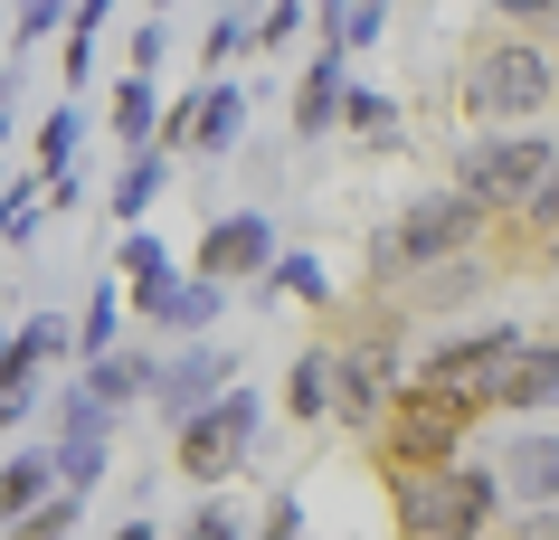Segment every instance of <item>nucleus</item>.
I'll list each match as a JSON object with an SVG mask.
<instances>
[{"mask_svg":"<svg viewBox=\"0 0 559 540\" xmlns=\"http://www.w3.org/2000/svg\"><path fill=\"white\" fill-rule=\"evenodd\" d=\"M455 115L465 123H550L559 115V38L493 20V38H474L455 67Z\"/></svg>","mask_w":559,"mask_h":540,"instance_id":"obj_1","label":"nucleus"},{"mask_svg":"<svg viewBox=\"0 0 559 540\" xmlns=\"http://www.w3.org/2000/svg\"><path fill=\"white\" fill-rule=\"evenodd\" d=\"M493 238H502V218L474 200L465 180H437V190H417L408 209L370 238V295H399L408 275L445 266V256H465V247H493Z\"/></svg>","mask_w":559,"mask_h":540,"instance_id":"obj_2","label":"nucleus"},{"mask_svg":"<svg viewBox=\"0 0 559 540\" xmlns=\"http://www.w3.org/2000/svg\"><path fill=\"white\" fill-rule=\"evenodd\" d=\"M389 493V531L399 540H474V531H502V512H512V483L502 465H417V475H380Z\"/></svg>","mask_w":559,"mask_h":540,"instance_id":"obj_3","label":"nucleus"},{"mask_svg":"<svg viewBox=\"0 0 559 540\" xmlns=\"http://www.w3.org/2000/svg\"><path fill=\"white\" fill-rule=\"evenodd\" d=\"M559 161V123H465V143L445 152V180H465L474 200L512 228L531 209V190L550 180Z\"/></svg>","mask_w":559,"mask_h":540,"instance_id":"obj_4","label":"nucleus"},{"mask_svg":"<svg viewBox=\"0 0 559 540\" xmlns=\"http://www.w3.org/2000/svg\"><path fill=\"white\" fill-rule=\"evenodd\" d=\"M522 341H531L522 323H465V332H445V341H417L408 380L437 389V398H455V408H474V418H502V389H512Z\"/></svg>","mask_w":559,"mask_h":540,"instance_id":"obj_5","label":"nucleus"},{"mask_svg":"<svg viewBox=\"0 0 559 540\" xmlns=\"http://www.w3.org/2000/svg\"><path fill=\"white\" fill-rule=\"evenodd\" d=\"M257 436H265V398L237 380V389L209 398L200 418H180V427H171V475H180V483H200V493H218V483L247 475Z\"/></svg>","mask_w":559,"mask_h":540,"instance_id":"obj_6","label":"nucleus"},{"mask_svg":"<svg viewBox=\"0 0 559 540\" xmlns=\"http://www.w3.org/2000/svg\"><path fill=\"white\" fill-rule=\"evenodd\" d=\"M474 408H455V398H437V389H399V408L380 418V436H370V465L380 475H417V465H455V455L474 446Z\"/></svg>","mask_w":559,"mask_h":540,"instance_id":"obj_7","label":"nucleus"},{"mask_svg":"<svg viewBox=\"0 0 559 540\" xmlns=\"http://www.w3.org/2000/svg\"><path fill=\"white\" fill-rule=\"evenodd\" d=\"M237 370H247L237 351H218L209 332H190V341H180V351L162 360V389H152V418H162V427L200 418V408H209L218 389H237Z\"/></svg>","mask_w":559,"mask_h":540,"instance_id":"obj_8","label":"nucleus"},{"mask_svg":"<svg viewBox=\"0 0 559 540\" xmlns=\"http://www.w3.org/2000/svg\"><path fill=\"white\" fill-rule=\"evenodd\" d=\"M285 247H275V218L265 209H228V218H209L200 247H190V266L218 275V285H265V266H275Z\"/></svg>","mask_w":559,"mask_h":540,"instance_id":"obj_9","label":"nucleus"},{"mask_svg":"<svg viewBox=\"0 0 559 540\" xmlns=\"http://www.w3.org/2000/svg\"><path fill=\"white\" fill-rule=\"evenodd\" d=\"M342 105H352V48H342V38H323V48L304 58V76H295V143L342 133Z\"/></svg>","mask_w":559,"mask_h":540,"instance_id":"obj_10","label":"nucleus"},{"mask_svg":"<svg viewBox=\"0 0 559 540\" xmlns=\"http://www.w3.org/2000/svg\"><path fill=\"white\" fill-rule=\"evenodd\" d=\"M493 465L512 483V503H559V418H522Z\"/></svg>","mask_w":559,"mask_h":540,"instance_id":"obj_11","label":"nucleus"},{"mask_svg":"<svg viewBox=\"0 0 559 540\" xmlns=\"http://www.w3.org/2000/svg\"><path fill=\"white\" fill-rule=\"evenodd\" d=\"M332 408H342V351H332V341H304V351L285 360V418L332 427Z\"/></svg>","mask_w":559,"mask_h":540,"instance_id":"obj_12","label":"nucleus"},{"mask_svg":"<svg viewBox=\"0 0 559 540\" xmlns=\"http://www.w3.org/2000/svg\"><path fill=\"white\" fill-rule=\"evenodd\" d=\"M162 360H171V351H143V341H115V351L76 360V380H86V389H105L115 408H152V389H162Z\"/></svg>","mask_w":559,"mask_h":540,"instance_id":"obj_13","label":"nucleus"},{"mask_svg":"<svg viewBox=\"0 0 559 540\" xmlns=\"http://www.w3.org/2000/svg\"><path fill=\"white\" fill-rule=\"evenodd\" d=\"M237 143H247V86H237V76L190 86V152L218 161V152H237Z\"/></svg>","mask_w":559,"mask_h":540,"instance_id":"obj_14","label":"nucleus"},{"mask_svg":"<svg viewBox=\"0 0 559 540\" xmlns=\"http://www.w3.org/2000/svg\"><path fill=\"white\" fill-rule=\"evenodd\" d=\"M502 418H559V332H531L522 341L512 389H502Z\"/></svg>","mask_w":559,"mask_h":540,"instance_id":"obj_15","label":"nucleus"},{"mask_svg":"<svg viewBox=\"0 0 559 540\" xmlns=\"http://www.w3.org/2000/svg\"><path fill=\"white\" fill-rule=\"evenodd\" d=\"M58 483H67L58 475V446H29V436H20V446L0 455V521H29Z\"/></svg>","mask_w":559,"mask_h":540,"instance_id":"obj_16","label":"nucleus"},{"mask_svg":"<svg viewBox=\"0 0 559 540\" xmlns=\"http://www.w3.org/2000/svg\"><path fill=\"white\" fill-rule=\"evenodd\" d=\"M48 360H76V323H67V313H48V303H38L29 323L10 332V360H0V380H38V370H48Z\"/></svg>","mask_w":559,"mask_h":540,"instance_id":"obj_17","label":"nucleus"},{"mask_svg":"<svg viewBox=\"0 0 559 540\" xmlns=\"http://www.w3.org/2000/svg\"><path fill=\"white\" fill-rule=\"evenodd\" d=\"M162 123H171V105H162V76L123 67V86H115V152H143V143H162Z\"/></svg>","mask_w":559,"mask_h":540,"instance_id":"obj_18","label":"nucleus"},{"mask_svg":"<svg viewBox=\"0 0 559 540\" xmlns=\"http://www.w3.org/2000/svg\"><path fill=\"white\" fill-rule=\"evenodd\" d=\"M265 295L304 303V313H342V295H332V266L313 256V247H295V256H275V266H265V285H257V303H265Z\"/></svg>","mask_w":559,"mask_h":540,"instance_id":"obj_19","label":"nucleus"},{"mask_svg":"<svg viewBox=\"0 0 559 540\" xmlns=\"http://www.w3.org/2000/svg\"><path fill=\"white\" fill-rule=\"evenodd\" d=\"M342 133H352L360 152H399V143H408V105H399V95H380V86H360V76H352V105H342Z\"/></svg>","mask_w":559,"mask_h":540,"instance_id":"obj_20","label":"nucleus"},{"mask_svg":"<svg viewBox=\"0 0 559 540\" xmlns=\"http://www.w3.org/2000/svg\"><path fill=\"white\" fill-rule=\"evenodd\" d=\"M162 180H171V143H143V152H123V171H115V200H105V209H115L123 228H133V218H143L152 200H162Z\"/></svg>","mask_w":559,"mask_h":540,"instance_id":"obj_21","label":"nucleus"},{"mask_svg":"<svg viewBox=\"0 0 559 540\" xmlns=\"http://www.w3.org/2000/svg\"><path fill=\"white\" fill-rule=\"evenodd\" d=\"M123 323H133V285H123V275H105V285H95V303L76 313V360L115 351V341H123Z\"/></svg>","mask_w":559,"mask_h":540,"instance_id":"obj_22","label":"nucleus"},{"mask_svg":"<svg viewBox=\"0 0 559 540\" xmlns=\"http://www.w3.org/2000/svg\"><path fill=\"white\" fill-rule=\"evenodd\" d=\"M76 0H10V58H38L48 38H67Z\"/></svg>","mask_w":559,"mask_h":540,"instance_id":"obj_23","label":"nucleus"},{"mask_svg":"<svg viewBox=\"0 0 559 540\" xmlns=\"http://www.w3.org/2000/svg\"><path fill=\"white\" fill-rule=\"evenodd\" d=\"M237 58H257V0H228L200 38V67H237Z\"/></svg>","mask_w":559,"mask_h":540,"instance_id":"obj_24","label":"nucleus"},{"mask_svg":"<svg viewBox=\"0 0 559 540\" xmlns=\"http://www.w3.org/2000/svg\"><path fill=\"white\" fill-rule=\"evenodd\" d=\"M550 238H559V161H550V180L531 190V209L512 218V256H522V266H531V256H540V247H550Z\"/></svg>","mask_w":559,"mask_h":540,"instance_id":"obj_25","label":"nucleus"},{"mask_svg":"<svg viewBox=\"0 0 559 540\" xmlns=\"http://www.w3.org/2000/svg\"><path fill=\"white\" fill-rule=\"evenodd\" d=\"M48 209H58V200H48V190H38V180L20 171V180H10V200H0V247L20 256V247L38 238V218H48Z\"/></svg>","mask_w":559,"mask_h":540,"instance_id":"obj_26","label":"nucleus"},{"mask_svg":"<svg viewBox=\"0 0 559 540\" xmlns=\"http://www.w3.org/2000/svg\"><path fill=\"white\" fill-rule=\"evenodd\" d=\"M76 143H86V105H48L38 115V171H76Z\"/></svg>","mask_w":559,"mask_h":540,"instance_id":"obj_27","label":"nucleus"},{"mask_svg":"<svg viewBox=\"0 0 559 540\" xmlns=\"http://www.w3.org/2000/svg\"><path fill=\"white\" fill-rule=\"evenodd\" d=\"M48 446H58V475L76 483V493H95V483H105V446H115V436H86V427H58Z\"/></svg>","mask_w":559,"mask_h":540,"instance_id":"obj_28","label":"nucleus"},{"mask_svg":"<svg viewBox=\"0 0 559 540\" xmlns=\"http://www.w3.org/2000/svg\"><path fill=\"white\" fill-rule=\"evenodd\" d=\"M115 275L123 285H162V275H180V256L162 238H152V228H123V247H115Z\"/></svg>","mask_w":559,"mask_h":540,"instance_id":"obj_29","label":"nucleus"},{"mask_svg":"<svg viewBox=\"0 0 559 540\" xmlns=\"http://www.w3.org/2000/svg\"><path fill=\"white\" fill-rule=\"evenodd\" d=\"M105 10H115V0H76V20H67V86H86L95 76V38H105Z\"/></svg>","mask_w":559,"mask_h":540,"instance_id":"obj_30","label":"nucleus"},{"mask_svg":"<svg viewBox=\"0 0 559 540\" xmlns=\"http://www.w3.org/2000/svg\"><path fill=\"white\" fill-rule=\"evenodd\" d=\"M76 521H86V493H76V483H58V493L29 512V521H10V540H67Z\"/></svg>","mask_w":559,"mask_h":540,"instance_id":"obj_31","label":"nucleus"},{"mask_svg":"<svg viewBox=\"0 0 559 540\" xmlns=\"http://www.w3.org/2000/svg\"><path fill=\"white\" fill-rule=\"evenodd\" d=\"M304 29H313V0H257V58L295 48Z\"/></svg>","mask_w":559,"mask_h":540,"instance_id":"obj_32","label":"nucleus"},{"mask_svg":"<svg viewBox=\"0 0 559 540\" xmlns=\"http://www.w3.org/2000/svg\"><path fill=\"white\" fill-rule=\"evenodd\" d=\"M123 67H143V76H162V67H171V10H152L143 29L123 38Z\"/></svg>","mask_w":559,"mask_h":540,"instance_id":"obj_33","label":"nucleus"},{"mask_svg":"<svg viewBox=\"0 0 559 540\" xmlns=\"http://www.w3.org/2000/svg\"><path fill=\"white\" fill-rule=\"evenodd\" d=\"M389 10H399V0H352V10H342V48H352V58H370V48H380Z\"/></svg>","mask_w":559,"mask_h":540,"instance_id":"obj_34","label":"nucleus"},{"mask_svg":"<svg viewBox=\"0 0 559 540\" xmlns=\"http://www.w3.org/2000/svg\"><path fill=\"white\" fill-rule=\"evenodd\" d=\"M257 531H265V540H304V531H313V512H304V493H275V503L257 512Z\"/></svg>","mask_w":559,"mask_h":540,"instance_id":"obj_35","label":"nucleus"},{"mask_svg":"<svg viewBox=\"0 0 559 540\" xmlns=\"http://www.w3.org/2000/svg\"><path fill=\"white\" fill-rule=\"evenodd\" d=\"M171 531H190V540H237V531H257V521H237L228 503H190V521H171Z\"/></svg>","mask_w":559,"mask_h":540,"instance_id":"obj_36","label":"nucleus"},{"mask_svg":"<svg viewBox=\"0 0 559 540\" xmlns=\"http://www.w3.org/2000/svg\"><path fill=\"white\" fill-rule=\"evenodd\" d=\"M493 20H512V29H550V38H559V0H493Z\"/></svg>","mask_w":559,"mask_h":540,"instance_id":"obj_37","label":"nucleus"},{"mask_svg":"<svg viewBox=\"0 0 559 540\" xmlns=\"http://www.w3.org/2000/svg\"><path fill=\"white\" fill-rule=\"evenodd\" d=\"M152 10H180V0H152Z\"/></svg>","mask_w":559,"mask_h":540,"instance_id":"obj_38","label":"nucleus"}]
</instances>
